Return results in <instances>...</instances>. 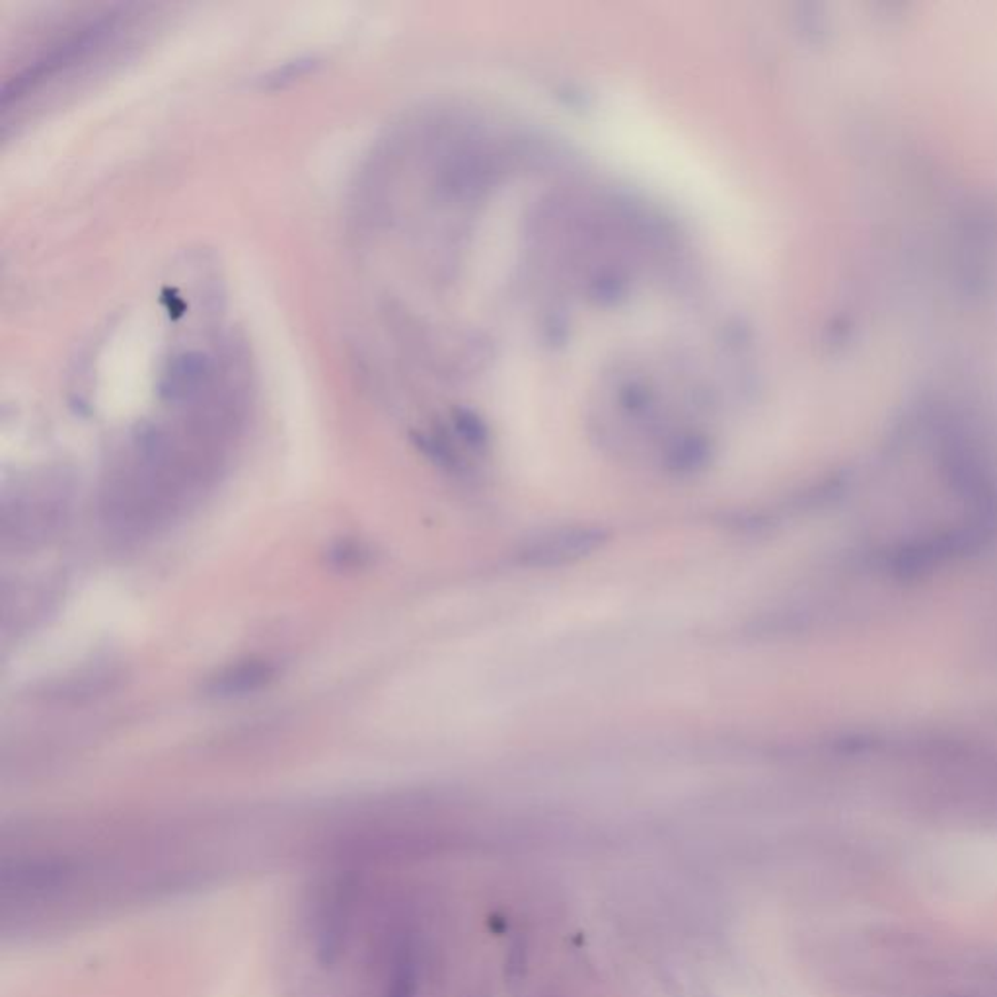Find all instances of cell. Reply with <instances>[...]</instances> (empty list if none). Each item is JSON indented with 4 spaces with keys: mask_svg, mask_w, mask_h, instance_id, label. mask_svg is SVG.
I'll return each mask as SVG.
<instances>
[{
    "mask_svg": "<svg viewBox=\"0 0 997 997\" xmlns=\"http://www.w3.org/2000/svg\"><path fill=\"white\" fill-rule=\"evenodd\" d=\"M602 542L600 530L592 528H563L542 534L530 542L522 551V559L534 566H558L587 556Z\"/></svg>",
    "mask_w": 997,
    "mask_h": 997,
    "instance_id": "6da1fadb",
    "label": "cell"
},
{
    "mask_svg": "<svg viewBox=\"0 0 997 997\" xmlns=\"http://www.w3.org/2000/svg\"><path fill=\"white\" fill-rule=\"evenodd\" d=\"M213 359L205 351H181L168 362V368L160 378V396L174 404L195 398L213 378Z\"/></svg>",
    "mask_w": 997,
    "mask_h": 997,
    "instance_id": "7a4b0ae2",
    "label": "cell"
},
{
    "mask_svg": "<svg viewBox=\"0 0 997 997\" xmlns=\"http://www.w3.org/2000/svg\"><path fill=\"white\" fill-rule=\"evenodd\" d=\"M273 674V667L265 661H244L210 678L207 692L217 698L246 696L265 686Z\"/></svg>",
    "mask_w": 997,
    "mask_h": 997,
    "instance_id": "3957f363",
    "label": "cell"
},
{
    "mask_svg": "<svg viewBox=\"0 0 997 997\" xmlns=\"http://www.w3.org/2000/svg\"><path fill=\"white\" fill-rule=\"evenodd\" d=\"M314 65H316V63H314V60H312V59L295 60V63H289V65L283 67V68H277L273 75H271L269 78H265V83H273L275 86H281V84L289 83V80H293V78H297V76H300V75H305L306 70H310Z\"/></svg>",
    "mask_w": 997,
    "mask_h": 997,
    "instance_id": "277c9868",
    "label": "cell"
}]
</instances>
